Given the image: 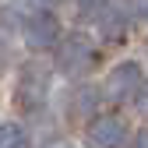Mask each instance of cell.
<instances>
[{"instance_id": "1", "label": "cell", "mask_w": 148, "mask_h": 148, "mask_svg": "<svg viewBox=\"0 0 148 148\" xmlns=\"http://www.w3.org/2000/svg\"><path fill=\"white\" fill-rule=\"evenodd\" d=\"M88 145L92 148H123L127 145V127L120 116H99L88 127Z\"/></svg>"}, {"instance_id": "2", "label": "cell", "mask_w": 148, "mask_h": 148, "mask_svg": "<svg viewBox=\"0 0 148 148\" xmlns=\"http://www.w3.org/2000/svg\"><path fill=\"white\" fill-rule=\"evenodd\" d=\"M25 39H28V46H35V49L57 42V39H60V21H57V14L35 11L28 21H25Z\"/></svg>"}, {"instance_id": "3", "label": "cell", "mask_w": 148, "mask_h": 148, "mask_svg": "<svg viewBox=\"0 0 148 148\" xmlns=\"http://www.w3.org/2000/svg\"><path fill=\"white\" fill-rule=\"evenodd\" d=\"M92 60V39L88 35H67L60 46V67L64 71H81Z\"/></svg>"}, {"instance_id": "4", "label": "cell", "mask_w": 148, "mask_h": 148, "mask_svg": "<svg viewBox=\"0 0 148 148\" xmlns=\"http://www.w3.org/2000/svg\"><path fill=\"white\" fill-rule=\"evenodd\" d=\"M109 92L113 95H120V99H127L131 92H138V85H145V74H141V67L138 64H120V67H113L109 71Z\"/></svg>"}, {"instance_id": "5", "label": "cell", "mask_w": 148, "mask_h": 148, "mask_svg": "<svg viewBox=\"0 0 148 148\" xmlns=\"http://www.w3.org/2000/svg\"><path fill=\"white\" fill-rule=\"evenodd\" d=\"M28 145V138H25V131L18 123H4L0 127V148H25Z\"/></svg>"}, {"instance_id": "6", "label": "cell", "mask_w": 148, "mask_h": 148, "mask_svg": "<svg viewBox=\"0 0 148 148\" xmlns=\"http://www.w3.org/2000/svg\"><path fill=\"white\" fill-rule=\"evenodd\" d=\"M138 14L145 18V21H148V4H141V7H138Z\"/></svg>"}, {"instance_id": "7", "label": "cell", "mask_w": 148, "mask_h": 148, "mask_svg": "<svg viewBox=\"0 0 148 148\" xmlns=\"http://www.w3.org/2000/svg\"><path fill=\"white\" fill-rule=\"evenodd\" d=\"M138 148H148V131L141 134V141H138Z\"/></svg>"}]
</instances>
